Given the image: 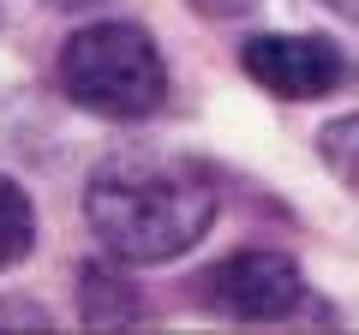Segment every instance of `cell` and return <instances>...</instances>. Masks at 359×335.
<instances>
[{
  "label": "cell",
  "mask_w": 359,
  "mask_h": 335,
  "mask_svg": "<svg viewBox=\"0 0 359 335\" xmlns=\"http://www.w3.org/2000/svg\"><path fill=\"white\" fill-rule=\"evenodd\" d=\"M318 156H323V168H330L335 180L359 198V114L330 120V126L318 132Z\"/></svg>",
  "instance_id": "7"
},
{
  "label": "cell",
  "mask_w": 359,
  "mask_h": 335,
  "mask_svg": "<svg viewBox=\"0 0 359 335\" xmlns=\"http://www.w3.org/2000/svg\"><path fill=\"white\" fill-rule=\"evenodd\" d=\"M240 66L257 90L282 102H318L347 78V60L330 36H245Z\"/></svg>",
  "instance_id": "4"
},
{
  "label": "cell",
  "mask_w": 359,
  "mask_h": 335,
  "mask_svg": "<svg viewBox=\"0 0 359 335\" xmlns=\"http://www.w3.org/2000/svg\"><path fill=\"white\" fill-rule=\"evenodd\" d=\"M198 299L228 323H282L306 299V275L282 252H233L198 275Z\"/></svg>",
  "instance_id": "3"
},
{
  "label": "cell",
  "mask_w": 359,
  "mask_h": 335,
  "mask_svg": "<svg viewBox=\"0 0 359 335\" xmlns=\"http://www.w3.org/2000/svg\"><path fill=\"white\" fill-rule=\"evenodd\" d=\"M48 6H66V13H78V6H96V0H48Z\"/></svg>",
  "instance_id": "11"
},
{
  "label": "cell",
  "mask_w": 359,
  "mask_h": 335,
  "mask_svg": "<svg viewBox=\"0 0 359 335\" xmlns=\"http://www.w3.org/2000/svg\"><path fill=\"white\" fill-rule=\"evenodd\" d=\"M84 221L120 264H174L216 221V186L186 162L114 156L84 186Z\"/></svg>",
  "instance_id": "1"
},
{
  "label": "cell",
  "mask_w": 359,
  "mask_h": 335,
  "mask_svg": "<svg viewBox=\"0 0 359 335\" xmlns=\"http://www.w3.org/2000/svg\"><path fill=\"white\" fill-rule=\"evenodd\" d=\"M198 13H210V18H240V13H252L257 0H192Z\"/></svg>",
  "instance_id": "8"
},
{
  "label": "cell",
  "mask_w": 359,
  "mask_h": 335,
  "mask_svg": "<svg viewBox=\"0 0 359 335\" xmlns=\"http://www.w3.org/2000/svg\"><path fill=\"white\" fill-rule=\"evenodd\" d=\"M0 323H25V329H48V317H42L36 306H0Z\"/></svg>",
  "instance_id": "9"
},
{
  "label": "cell",
  "mask_w": 359,
  "mask_h": 335,
  "mask_svg": "<svg viewBox=\"0 0 359 335\" xmlns=\"http://www.w3.org/2000/svg\"><path fill=\"white\" fill-rule=\"evenodd\" d=\"M323 6H330V13H341L347 25H359V0H323Z\"/></svg>",
  "instance_id": "10"
},
{
  "label": "cell",
  "mask_w": 359,
  "mask_h": 335,
  "mask_svg": "<svg viewBox=\"0 0 359 335\" xmlns=\"http://www.w3.org/2000/svg\"><path fill=\"white\" fill-rule=\"evenodd\" d=\"M30 245H36V210H30L25 186L0 174V270L25 264Z\"/></svg>",
  "instance_id": "6"
},
{
  "label": "cell",
  "mask_w": 359,
  "mask_h": 335,
  "mask_svg": "<svg viewBox=\"0 0 359 335\" xmlns=\"http://www.w3.org/2000/svg\"><path fill=\"white\" fill-rule=\"evenodd\" d=\"M54 78H60L66 102H78L84 114H102V120H144L168 96L162 48L150 42V30L120 25V18L66 36Z\"/></svg>",
  "instance_id": "2"
},
{
  "label": "cell",
  "mask_w": 359,
  "mask_h": 335,
  "mask_svg": "<svg viewBox=\"0 0 359 335\" xmlns=\"http://www.w3.org/2000/svg\"><path fill=\"white\" fill-rule=\"evenodd\" d=\"M78 317L90 329H132V323H144V294L108 264H84L78 270Z\"/></svg>",
  "instance_id": "5"
}]
</instances>
